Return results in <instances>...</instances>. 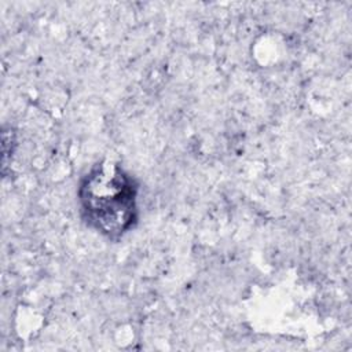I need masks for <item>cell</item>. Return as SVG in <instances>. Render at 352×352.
Here are the masks:
<instances>
[{
	"label": "cell",
	"instance_id": "1",
	"mask_svg": "<svg viewBox=\"0 0 352 352\" xmlns=\"http://www.w3.org/2000/svg\"><path fill=\"white\" fill-rule=\"evenodd\" d=\"M78 202L89 227L118 239L138 221L136 180L113 161L95 164L78 186Z\"/></svg>",
	"mask_w": 352,
	"mask_h": 352
}]
</instances>
